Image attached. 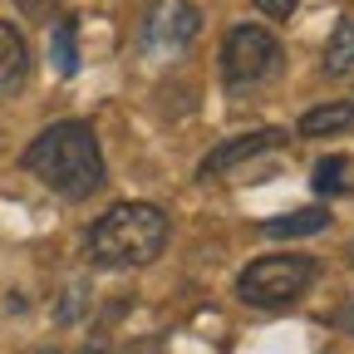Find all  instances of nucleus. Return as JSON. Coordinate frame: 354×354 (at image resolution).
<instances>
[{"instance_id": "20e7f679", "label": "nucleus", "mask_w": 354, "mask_h": 354, "mask_svg": "<svg viewBox=\"0 0 354 354\" xmlns=\"http://www.w3.org/2000/svg\"><path fill=\"white\" fill-rule=\"evenodd\" d=\"M281 69V39L261 25H236L221 44V74L232 84H261Z\"/></svg>"}, {"instance_id": "0eeeda50", "label": "nucleus", "mask_w": 354, "mask_h": 354, "mask_svg": "<svg viewBox=\"0 0 354 354\" xmlns=\"http://www.w3.org/2000/svg\"><path fill=\"white\" fill-rule=\"evenodd\" d=\"M25 79H30V44L10 20H0V99L20 94Z\"/></svg>"}, {"instance_id": "6e6552de", "label": "nucleus", "mask_w": 354, "mask_h": 354, "mask_svg": "<svg viewBox=\"0 0 354 354\" xmlns=\"http://www.w3.org/2000/svg\"><path fill=\"white\" fill-rule=\"evenodd\" d=\"M310 183H315L320 197H344V192H354V158H349V153H330V158H320Z\"/></svg>"}, {"instance_id": "9d476101", "label": "nucleus", "mask_w": 354, "mask_h": 354, "mask_svg": "<svg viewBox=\"0 0 354 354\" xmlns=\"http://www.w3.org/2000/svg\"><path fill=\"white\" fill-rule=\"evenodd\" d=\"M320 69H325L330 79L354 74V20H339V25H335V35H330V44H325Z\"/></svg>"}, {"instance_id": "9b49d317", "label": "nucleus", "mask_w": 354, "mask_h": 354, "mask_svg": "<svg viewBox=\"0 0 354 354\" xmlns=\"http://www.w3.org/2000/svg\"><path fill=\"white\" fill-rule=\"evenodd\" d=\"M354 123V104H320L300 118V138H325V133H344Z\"/></svg>"}, {"instance_id": "ddd939ff", "label": "nucleus", "mask_w": 354, "mask_h": 354, "mask_svg": "<svg viewBox=\"0 0 354 354\" xmlns=\"http://www.w3.org/2000/svg\"><path fill=\"white\" fill-rule=\"evenodd\" d=\"M256 10H261V15H271V20H290L295 0H256Z\"/></svg>"}, {"instance_id": "423d86ee", "label": "nucleus", "mask_w": 354, "mask_h": 354, "mask_svg": "<svg viewBox=\"0 0 354 354\" xmlns=\"http://www.w3.org/2000/svg\"><path fill=\"white\" fill-rule=\"evenodd\" d=\"M281 143H286V133H281V128H261V133H241V138H232V143H221V148H212V153L202 158L197 177H216V172H227V167H236V162H246V158H256V153H266V148H281Z\"/></svg>"}, {"instance_id": "f03ea898", "label": "nucleus", "mask_w": 354, "mask_h": 354, "mask_svg": "<svg viewBox=\"0 0 354 354\" xmlns=\"http://www.w3.org/2000/svg\"><path fill=\"white\" fill-rule=\"evenodd\" d=\"M167 241V216L153 202H118L88 227V261L104 271L148 266Z\"/></svg>"}, {"instance_id": "39448f33", "label": "nucleus", "mask_w": 354, "mask_h": 354, "mask_svg": "<svg viewBox=\"0 0 354 354\" xmlns=\"http://www.w3.org/2000/svg\"><path fill=\"white\" fill-rule=\"evenodd\" d=\"M192 35H197V6H187V0H167V6H158L153 20H148V50L177 55V50H187Z\"/></svg>"}, {"instance_id": "2eb2a0df", "label": "nucleus", "mask_w": 354, "mask_h": 354, "mask_svg": "<svg viewBox=\"0 0 354 354\" xmlns=\"http://www.w3.org/2000/svg\"><path fill=\"white\" fill-rule=\"evenodd\" d=\"M39 354H59V349H39Z\"/></svg>"}, {"instance_id": "1a4fd4ad", "label": "nucleus", "mask_w": 354, "mask_h": 354, "mask_svg": "<svg viewBox=\"0 0 354 354\" xmlns=\"http://www.w3.org/2000/svg\"><path fill=\"white\" fill-rule=\"evenodd\" d=\"M330 227V212L325 207H300V212H286V216H271V221H261V232L266 236H315Z\"/></svg>"}, {"instance_id": "7ed1b4c3", "label": "nucleus", "mask_w": 354, "mask_h": 354, "mask_svg": "<svg viewBox=\"0 0 354 354\" xmlns=\"http://www.w3.org/2000/svg\"><path fill=\"white\" fill-rule=\"evenodd\" d=\"M310 281H315V261L310 256H261L236 276V295L246 305L276 310V305L300 300L310 290Z\"/></svg>"}, {"instance_id": "4468645a", "label": "nucleus", "mask_w": 354, "mask_h": 354, "mask_svg": "<svg viewBox=\"0 0 354 354\" xmlns=\"http://www.w3.org/2000/svg\"><path fill=\"white\" fill-rule=\"evenodd\" d=\"M335 325H339L344 335H354V295H349V300L339 305V315H335Z\"/></svg>"}, {"instance_id": "f8f14e48", "label": "nucleus", "mask_w": 354, "mask_h": 354, "mask_svg": "<svg viewBox=\"0 0 354 354\" xmlns=\"http://www.w3.org/2000/svg\"><path fill=\"white\" fill-rule=\"evenodd\" d=\"M50 59H55V69L59 74H74L79 69V50H74V25L64 20L55 35H50Z\"/></svg>"}, {"instance_id": "f257e3e1", "label": "nucleus", "mask_w": 354, "mask_h": 354, "mask_svg": "<svg viewBox=\"0 0 354 354\" xmlns=\"http://www.w3.org/2000/svg\"><path fill=\"white\" fill-rule=\"evenodd\" d=\"M25 172H35L50 192L79 202L88 192H99L104 187V153H99V138H94V128L88 123H55V128H44L39 138L25 148Z\"/></svg>"}]
</instances>
